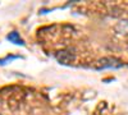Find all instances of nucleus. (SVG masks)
Here are the masks:
<instances>
[{
	"label": "nucleus",
	"mask_w": 128,
	"mask_h": 115,
	"mask_svg": "<svg viewBox=\"0 0 128 115\" xmlns=\"http://www.w3.org/2000/svg\"><path fill=\"white\" fill-rule=\"evenodd\" d=\"M0 115H2V114H0Z\"/></svg>",
	"instance_id": "obj_3"
},
{
	"label": "nucleus",
	"mask_w": 128,
	"mask_h": 115,
	"mask_svg": "<svg viewBox=\"0 0 128 115\" xmlns=\"http://www.w3.org/2000/svg\"><path fill=\"white\" fill-rule=\"evenodd\" d=\"M55 58L59 63H62V64H69V63H72L74 60V55L72 53H69V51H67V50L58 51Z\"/></svg>",
	"instance_id": "obj_1"
},
{
	"label": "nucleus",
	"mask_w": 128,
	"mask_h": 115,
	"mask_svg": "<svg viewBox=\"0 0 128 115\" xmlns=\"http://www.w3.org/2000/svg\"><path fill=\"white\" fill-rule=\"evenodd\" d=\"M6 38L10 41V42H13L14 45H18V46H24V41L22 40V37H20V35L17 32V31H13V32H10Z\"/></svg>",
	"instance_id": "obj_2"
}]
</instances>
